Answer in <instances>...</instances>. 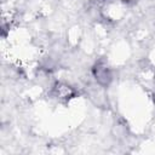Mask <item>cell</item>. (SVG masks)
Here are the masks:
<instances>
[{
  "label": "cell",
  "mask_w": 155,
  "mask_h": 155,
  "mask_svg": "<svg viewBox=\"0 0 155 155\" xmlns=\"http://www.w3.org/2000/svg\"><path fill=\"white\" fill-rule=\"evenodd\" d=\"M93 75L101 85H108L111 80V73L105 62H98L93 68Z\"/></svg>",
  "instance_id": "1"
},
{
  "label": "cell",
  "mask_w": 155,
  "mask_h": 155,
  "mask_svg": "<svg viewBox=\"0 0 155 155\" xmlns=\"http://www.w3.org/2000/svg\"><path fill=\"white\" fill-rule=\"evenodd\" d=\"M54 94L59 99H69L74 96V91L67 85L57 84L56 87H54Z\"/></svg>",
  "instance_id": "2"
}]
</instances>
